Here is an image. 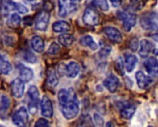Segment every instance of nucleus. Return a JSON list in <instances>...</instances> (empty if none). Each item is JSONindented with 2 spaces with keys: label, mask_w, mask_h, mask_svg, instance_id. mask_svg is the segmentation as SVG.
I'll return each instance as SVG.
<instances>
[{
  "label": "nucleus",
  "mask_w": 158,
  "mask_h": 127,
  "mask_svg": "<svg viewBox=\"0 0 158 127\" xmlns=\"http://www.w3.org/2000/svg\"><path fill=\"white\" fill-rule=\"evenodd\" d=\"M81 68L77 62L71 61L65 67V75L69 78H76L80 73Z\"/></svg>",
  "instance_id": "obj_17"
},
{
  "label": "nucleus",
  "mask_w": 158,
  "mask_h": 127,
  "mask_svg": "<svg viewBox=\"0 0 158 127\" xmlns=\"http://www.w3.org/2000/svg\"><path fill=\"white\" fill-rule=\"evenodd\" d=\"M138 58L136 55L131 53H126L124 58V68L127 72H132L138 63Z\"/></svg>",
  "instance_id": "obj_18"
},
{
  "label": "nucleus",
  "mask_w": 158,
  "mask_h": 127,
  "mask_svg": "<svg viewBox=\"0 0 158 127\" xmlns=\"http://www.w3.org/2000/svg\"><path fill=\"white\" fill-rule=\"evenodd\" d=\"M129 6L133 10L137 11L142 9L143 2L142 0H129Z\"/></svg>",
  "instance_id": "obj_31"
},
{
  "label": "nucleus",
  "mask_w": 158,
  "mask_h": 127,
  "mask_svg": "<svg viewBox=\"0 0 158 127\" xmlns=\"http://www.w3.org/2000/svg\"><path fill=\"white\" fill-rule=\"evenodd\" d=\"M24 81L21 79H14L10 83V91L15 98H21L24 93Z\"/></svg>",
  "instance_id": "obj_9"
},
{
  "label": "nucleus",
  "mask_w": 158,
  "mask_h": 127,
  "mask_svg": "<svg viewBox=\"0 0 158 127\" xmlns=\"http://www.w3.org/2000/svg\"><path fill=\"white\" fill-rule=\"evenodd\" d=\"M35 126L36 127H45V126H49V121L46 119H40L35 123Z\"/></svg>",
  "instance_id": "obj_37"
},
{
  "label": "nucleus",
  "mask_w": 158,
  "mask_h": 127,
  "mask_svg": "<svg viewBox=\"0 0 158 127\" xmlns=\"http://www.w3.org/2000/svg\"><path fill=\"white\" fill-rule=\"evenodd\" d=\"M82 22L84 24H86L88 26H96V25L99 24L100 18L96 10H94L91 8H87L83 12Z\"/></svg>",
  "instance_id": "obj_6"
},
{
  "label": "nucleus",
  "mask_w": 158,
  "mask_h": 127,
  "mask_svg": "<svg viewBox=\"0 0 158 127\" xmlns=\"http://www.w3.org/2000/svg\"><path fill=\"white\" fill-rule=\"evenodd\" d=\"M92 6L97 8L102 11H108L109 10V4L107 0H93L91 2Z\"/></svg>",
  "instance_id": "obj_28"
},
{
  "label": "nucleus",
  "mask_w": 158,
  "mask_h": 127,
  "mask_svg": "<svg viewBox=\"0 0 158 127\" xmlns=\"http://www.w3.org/2000/svg\"><path fill=\"white\" fill-rule=\"evenodd\" d=\"M12 10L17 11L22 14H25L28 12V9L24 5H23L19 2H14V1L12 2Z\"/></svg>",
  "instance_id": "obj_29"
},
{
  "label": "nucleus",
  "mask_w": 158,
  "mask_h": 127,
  "mask_svg": "<svg viewBox=\"0 0 158 127\" xmlns=\"http://www.w3.org/2000/svg\"><path fill=\"white\" fill-rule=\"evenodd\" d=\"M144 67L146 68V71L149 73V75H151L152 77H154V78L157 77L158 63H157V59L155 57L148 58L144 63Z\"/></svg>",
  "instance_id": "obj_16"
},
{
  "label": "nucleus",
  "mask_w": 158,
  "mask_h": 127,
  "mask_svg": "<svg viewBox=\"0 0 158 127\" xmlns=\"http://www.w3.org/2000/svg\"><path fill=\"white\" fill-rule=\"evenodd\" d=\"M65 67H66V65H64V63H60V65L58 66L57 70H58V73L60 76L65 75Z\"/></svg>",
  "instance_id": "obj_39"
},
{
  "label": "nucleus",
  "mask_w": 158,
  "mask_h": 127,
  "mask_svg": "<svg viewBox=\"0 0 158 127\" xmlns=\"http://www.w3.org/2000/svg\"><path fill=\"white\" fill-rule=\"evenodd\" d=\"M58 102L60 110L67 120H72L78 116L80 104L73 88L61 89L58 92Z\"/></svg>",
  "instance_id": "obj_1"
},
{
  "label": "nucleus",
  "mask_w": 158,
  "mask_h": 127,
  "mask_svg": "<svg viewBox=\"0 0 158 127\" xmlns=\"http://www.w3.org/2000/svg\"><path fill=\"white\" fill-rule=\"evenodd\" d=\"M103 85L107 88L110 92H115L120 85V80L114 74H110L104 80Z\"/></svg>",
  "instance_id": "obj_13"
},
{
  "label": "nucleus",
  "mask_w": 158,
  "mask_h": 127,
  "mask_svg": "<svg viewBox=\"0 0 158 127\" xmlns=\"http://www.w3.org/2000/svg\"><path fill=\"white\" fill-rule=\"evenodd\" d=\"M23 24H24L25 26H30V25H32V23H33V20H32V18L29 17V16L24 17V18H23Z\"/></svg>",
  "instance_id": "obj_38"
},
{
  "label": "nucleus",
  "mask_w": 158,
  "mask_h": 127,
  "mask_svg": "<svg viewBox=\"0 0 158 127\" xmlns=\"http://www.w3.org/2000/svg\"><path fill=\"white\" fill-rule=\"evenodd\" d=\"M25 1H27V2H30V3H32V2H35L36 0H25Z\"/></svg>",
  "instance_id": "obj_41"
},
{
  "label": "nucleus",
  "mask_w": 158,
  "mask_h": 127,
  "mask_svg": "<svg viewBox=\"0 0 158 127\" xmlns=\"http://www.w3.org/2000/svg\"><path fill=\"white\" fill-rule=\"evenodd\" d=\"M74 37L71 34H62L58 37V41L65 47H69L74 42Z\"/></svg>",
  "instance_id": "obj_26"
},
{
  "label": "nucleus",
  "mask_w": 158,
  "mask_h": 127,
  "mask_svg": "<svg viewBox=\"0 0 158 127\" xmlns=\"http://www.w3.org/2000/svg\"><path fill=\"white\" fill-rule=\"evenodd\" d=\"M58 83H59V79L55 69L50 68L47 72V84L49 85V87L55 88L58 85Z\"/></svg>",
  "instance_id": "obj_23"
},
{
  "label": "nucleus",
  "mask_w": 158,
  "mask_h": 127,
  "mask_svg": "<svg viewBox=\"0 0 158 127\" xmlns=\"http://www.w3.org/2000/svg\"><path fill=\"white\" fill-rule=\"evenodd\" d=\"M59 51H60V46L55 42L52 43L51 46L48 49V53L51 54V55H56V54L59 53Z\"/></svg>",
  "instance_id": "obj_34"
},
{
  "label": "nucleus",
  "mask_w": 158,
  "mask_h": 127,
  "mask_svg": "<svg viewBox=\"0 0 158 127\" xmlns=\"http://www.w3.org/2000/svg\"><path fill=\"white\" fill-rule=\"evenodd\" d=\"M136 109H137V106L134 103L126 102L121 108V110H120L121 117L125 120H130L134 116Z\"/></svg>",
  "instance_id": "obj_11"
},
{
  "label": "nucleus",
  "mask_w": 158,
  "mask_h": 127,
  "mask_svg": "<svg viewBox=\"0 0 158 127\" xmlns=\"http://www.w3.org/2000/svg\"><path fill=\"white\" fill-rule=\"evenodd\" d=\"M129 48L132 51H137L139 48V40L137 38H133L129 42Z\"/></svg>",
  "instance_id": "obj_35"
},
{
  "label": "nucleus",
  "mask_w": 158,
  "mask_h": 127,
  "mask_svg": "<svg viewBox=\"0 0 158 127\" xmlns=\"http://www.w3.org/2000/svg\"><path fill=\"white\" fill-rule=\"evenodd\" d=\"M12 121L17 126H25L28 121V111L26 108L21 107L12 116Z\"/></svg>",
  "instance_id": "obj_8"
},
{
  "label": "nucleus",
  "mask_w": 158,
  "mask_h": 127,
  "mask_svg": "<svg viewBox=\"0 0 158 127\" xmlns=\"http://www.w3.org/2000/svg\"><path fill=\"white\" fill-rule=\"evenodd\" d=\"M111 51V47L107 45V44H101V49L98 52V55L102 58L107 57Z\"/></svg>",
  "instance_id": "obj_32"
},
{
  "label": "nucleus",
  "mask_w": 158,
  "mask_h": 127,
  "mask_svg": "<svg viewBox=\"0 0 158 127\" xmlns=\"http://www.w3.org/2000/svg\"><path fill=\"white\" fill-rule=\"evenodd\" d=\"M104 34L106 35V37L114 43H121L123 41V36L121 34V32L116 28V27H112V26H107L104 28L103 30Z\"/></svg>",
  "instance_id": "obj_10"
},
{
  "label": "nucleus",
  "mask_w": 158,
  "mask_h": 127,
  "mask_svg": "<svg viewBox=\"0 0 158 127\" xmlns=\"http://www.w3.org/2000/svg\"><path fill=\"white\" fill-rule=\"evenodd\" d=\"M23 59L28 62V63H34L37 62V57L36 55L31 51H26L25 53L23 54Z\"/></svg>",
  "instance_id": "obj_33"
},
{
  "label": "nucleus",
  "mask_w": 158,
  "mask_h": 127,
  "mask_svg": "<svg viewBox=\"0 0 158 127\" xmlns=\"http://www.w3.org/2000/svg\"><path fill=\"white\" fill-rule=\"evenodd\" d=\"M118 18L123 22V27L124 31L130 32L131 29L135 26L136 21H137V16L134 13H125L123 11H119L118 12Z\"/></svg>",
  "instance_id": "obj_5"
},
{
  "label": "nucleus",
  "mask_w": 158,
  "mask_h": 127,
  "mask_svg": "<svg viewBox=\"0 0 158 127\" xmlns=\"http://www.w3.org/2000/svg\"><path fill=\"white\" fill-rule=\"evenodd\" d=\"M12 71L11 63L0 53V74L9 75Z\"/></svg>",
  "instance_id": "obj_21"
},
{
  "label": "nucleus",
  "mask_w": 158,
  "mask_h": 127,
  "mask_svg": "<svg viewBox=\"0 0 158 127\" xmlns=\"http://www.w3.org/2000/svg\"><path fill=\"white\" fill-rule=\"evenodd\" d=\"M154 50V45L148 39L140 40V47L139 50V55L142 58H147L149 54Z\"/></svg>",
  "instance_id": "obj_15"
},
{
  "label": "nucleus",
  "mask_w": 158,
  "mask_h": 127,
  "mask_svg": "<svg viewBox=\"0 0 158 127\" xmlns=\"http://www.w3.org/2000/svg\"><path fill=\"white\" fill-rule=\"evenodd\" d=\"M70 29V24L66 21H57L52 23V30L56 33L68 32Z\"/></svg>",
  "instance_id": "obj_24"
},
{
  "label": "nucleus",
  "mask_w": 158,
  "mask_h": 127,
  "mask_svg": "<svg viewBox=\"0 0 158 127\" xmlns=\"http://www.w3.org/2000/svg\"><path fill=\"white\" fill-rule=\"evenodd\" d=\"M140 25L145 30H156L157 29L156 12H148L142 15L140 19Z\"/></svg>",
  "instance_id": "obj_4"
},
{
  "label": "nucleus",
  "mask_w": 158,
  "mask_h": 127,
  "mask_svg": "<svg viewBox=\"0 0 158 127\" xmlns=\"http://www.w3.org/2000/svg\"><path fill=\"white\" fill-rule=\"evenodd\" d=\"M30 43H31V48H32V50L35 51L36 52L41 53L44 51L45 44H44L42 38H40V36H34L32 39H31Z\"/></svg>",
  "instance_id": "obj_20"
},
{
  "label": "nucleus",
  "mask_w": 158,
  "mask_h": 127,
  "mask_svg": "<svg viewBox=\"0 0 158 127\" xmlns=\"http://www.w3.org/2000/svg\"><path fill=\"white\" fill-rule=\"evenodd\" d=\"M20 23H21V17L17 13H12L10 16V18L7 20V25L12 29L18 28L20 26Z\"/></svg>",
  "instance_id": "obj_25"
},
{
  "label": "nucleus",
  "mask_w": 158,
  "mask_h": 127,
  "mask_svg": "<svg viewBox=\"0 0 158 127\" xmlns=\"http://www.w3.org/2000/svg\"><path fill=\"white\" fill-rule=\"evenodd\" d=\"M80 42L83 47H88L92 51H97L98 48V44L94 42V39L89 35H85V36L81 37L80 39Z\"/></svg>",
  "instance_id": "obj_22"
},
{
  "label": "nucleus",
  "mask_w": 158,
  "mask_h": 127,
  "mask_svg": "<svg viewBox=\"0 0 158 127\" xmlns=\"http://www.w3.org/2000/svg\"><path fill=\"white\" fill-rule=\"evenodd\" d=\"M10 107V99L7 95L3 94L0 97V114H5Z\"/></svg>",
  "instance_id": "obj_27"
},
{
  "label": "nucleus",
  "mask_w": 158,
  "mask_h": 127,
  "mask_svg": "<svg viewBox=\"0 0 158 127\" xmlns=\"http://www.w3.org/2000/svg\"><path fill=\"white\" fill-rule=\"evenodd\" d=\"M110 2L113 8H118L122 5L123 0H110Z\"/></svg>",
  "instance_id": "obj_40"
},
{
  "label": "nucleus",
  "mask_w": 158,
  "mask_h": 127,
  "mask_svg": "<svg viewBox=\"0 0 158 127\" xmlns=\"http://www.w3.org/2000/svg\"><path fill=\"white\" fill-rule=\"evenodd\" d=\"M79 1L80 0H58V15L61 18H66L72 14L78 9Z\"/></svg>",
  "instance_id": "obj_2"
},
{
  "label": "nucleus",
  "mask_w": 158,
  "mask_h": 127,
  "mask_svg": "<svg viewBox=\"0 0 158 127\" xmlns=\"http://www.w3.org/2000/svg\"><path fill=\"white\" fill-rule=\"evenodd\" d=\"M28 95V110L31 114H36L38 111V106L40 102V92L34 85L30 86L27 92Z\"/></svg>",
  "instance_id": "obj_3"
},
{
  "label": "nucleus",
  "mask_w": 158,
  "mask_h": 127,
  "mask_svg": "<svg viewBox=\"0 0 158 127\" xmlns=\"http://www.w3.org/2000/svg\"><path fill=\"white\" fill-rule=\"evenodd\" d=\"M18 68H19L20 78L24 82H28V81H30L31 80L33 79L34 72H33V70L31 69V68H27V67H25L23 65H19Z\"/></svg>",
  "instance_id": "obj_19"
},
{
  "label": "nucleus",
  "mask_w": 158,
  "mask_h": 127,
  "mask_svg": "<svg viewBox=\"0 0 158 127\" xmlns=\"http://www.w3.org/2000/svg\"><path fill=\"white\" fill-rule=\"evenodd\" d=\"M40 109L42 116L46 118H52L53 115V108L51 99L48 96H43L40 101Z\"/></svg>",
  "instance_id": "obj_12"
},
{
  "label": "nucleus",
  "mask_w": 158,
  "mask_h": 127,
  "mask_svg": "<svg viewBox=\"0 0 158 127\" xmlns=\"http://www.w3.org/2000/svg\"><path fill=\"white\" fill-rule=\"evenodd\" d=\"M115 69H116V71L120 75L123 76L124 74V71H123V69H124V63H123V59L121 57H118L117 60L115 61Z\"/></svg>",
  "instance_id": "obj_30"
},
{
  "label": "nucleus",
  "mask_w": 158,
  "mask_h": 127,
  "mask_svg": "<svg viewBox=\"0 0 158 127\" xmlns=\"http://www.w3.org/2000/svg\"><path fill=\"white\" fill-rule=\"evenodd\" d=\"M136 80H137L138 86H139L141 90L147 89V88L152 83V77L147 76V75L144 74L142 71H137V73H136Z\"/></svg>",
  "instance_id": "obj_14"
},
{
  "label": "nucleus",
  "mask_w": 158,
  "mask_h": 127,
  "mask_svg": "<svg viewBox=\"0 0 158 127\" xmlns=\"http://www.w3.org/2000/svg\"><path fill=\"white\" fill-rule=\"evenodd\" d=\"M50 22V14L46 10H41L36 17L35 28L38 31H45Z\"/></svg>",
  "instance_id": "obj_7"
},
{
  "label": "nucleus",
  "mask_w": 158,
  "mask_h": 127,
  "mask_svg": "<svg viewBox=\"0 0 158 127\" xmlns=\"http://www.w3.org/2000/svg\"><path fill=\"white\" fill-rule=\"evenodd\" d=\"M94 122L97 123V125H99V126L104 125V120L99 114H98V113L94 114Z\"/></svg>",
  "instance_id": "obj_36"
}]
</instances>
